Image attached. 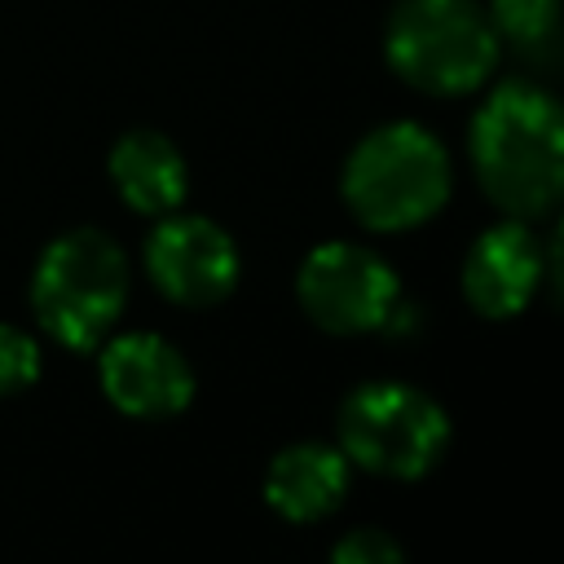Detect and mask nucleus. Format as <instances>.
<instances>
[{
	"label": "nucleus",
	"mask_w": 564,
	"mask_h": 564,
	"mask_svg": "<svg viewBox=\"0 0 564 564\" xmlns=\"http://www.w3.org/2000/svg\"><path fill=\"white\" fill-rule=\"evenodd\" d=\"M330 564H405V555H401V546L388 533H379V529H352L348 538L335 542Z\"/></svg>",
	"instance_id": "4468645a"
},
{
	"label": "nucleus",
	"mask_w": 564,
	"mask_h": 564,
	"mask_svg": "<svg viewBox=\"0 0 564 564\" xmlns=\"http://www.w3.org/2000/svg\"><path fill=\"white\" fill-rule=\"evenodd\" d=\"M295 295L322 330L361 335L397 317L401 286L388 260H379L375 251L352 247V242H322L304 256Z\"/></svg>",
	"instance_id": "423d86ee"
},
{
	"label": "nucleus",
	"mask_w": 564,
	"mask_h": 564,
	"mask_svg": "<svg viewBox=\"0 0 564 564\" xmlns=\"http://www.w3.org/2000/svg\"><path fill=\"white\" fill-rule=\"evenodd\" d=\"M480 189L511 216H542L564 198V106L533 84H502L471 119Z\"/></svg>",
	"instance_id": "f257e3e1"
},
{
	"label": "nucleus",
	"mask_w": 564,
	"mask_h": 564,
	"mask_svg": "<svg viewBox=\"0 0 564 564\" xmlns=\"http://www.w3.org/2000/svg\"><path fill=\"white\" fill-rule=\"evenodd\" d=\"M542 282V247L538 238L507 220V225H489L467 260H463V291H467V304L485 317H511L520 313L533 291Z\"/></svg>",
	"instance_id": "1a4fd4ad"
},
{
	"label": "nucleus",
	"mask_w": 564,
	"mask_h": 564,
	"mask_svg": "<svg viewBox=\"0 0 564 564\" xmlns=\"http://www.w3.org/2000/svg\"><path fill=\"white\" fill-rule=\"evenodd\" d=\"M110 181L132 212L167 216L185 198V159L163 132H128L110 150Z\"/></svg>",
	"instance_id": "9b49d317"
},
{
	"label": "nucleus",
	"mask_w": 564,
	"mask_h": 564,
	"mask_svg": "<svg viewBox=\"0 0 564 564\" xmlns=\"http://www.w3.org/2000/svg\"><path fill=\"white\" fill-rule=\"evenodd\" d=\"M383 53L410 88L458 97L489 79L498 35L476 0H401L388 18Z\"/></svg>",
	"instance_id": "20e7f679"
},
{
	"label": "nucleus",
	"mask_w": 564,
	"mask_h": 564,
	"mask_svg": "<svg viewBox=\"0 0 564 564\" xmlns=\"http://www.w3.org/2000/svg\"><path fill=\"white\" fill-rule=\"evenodd\" d=\"M40 379V344L22 330L0 322V397H13Z\"/></svg>",
	"instance_id": "ddd939ff"
},
{
	"label": "nucleus",
	"mask_w": 564,
	"mask_h": 564,
	"mask_svg": "<svg viewBox=\"0 0 564 564\" xmlns=\"http://www.w3.org/2000/svg\"><path fill=\"white\" fill-rule=\"evenodd\" d=\"M348 494V458L344 449L317 445V441H300L286 445L282 454H273L269 471H264V498L282 520L308 524V520H326Z\"/></svg>",
	"instance_id": "9d476101"
},
{
	"label": "nucleus",
	"mask_w": 564,
	"mask_h": 564,
	"mask_svg": "<svg viewBox=\"0 0 564 564\" xmlns=\"http://www.w3.org/2000/svg\"><path fill=\"white\" fill-rule=\"evenodd\" d=\"M449 198L445 145L410 119L366 132L344 163V203L366 229H414Z\"/></svg>",
	"instance_id": "f03ea898"
},
{
	"label": "nucleus",
	"mask_w": 564,
	"mask_h": 564,
	"mask_svg": "<svg viewBox=\"0 0 564 564\" xmlns=\"http://www.w3.org/2000/svg\"><path fill=\"white\" fill-rule=\"evenodd\" d=\"M123 300L128 260L110 234L70 229L40 251L31 273V308L57 344L75 352L97 348L123 313Z\"/></svg>",
	"instance_id": "7ed1b4c3"
},
{
	"label": "nucleus",
	"mask_w": 564,
	"mask_h": 564,
	"mask_svg": "<svg viewBox=\"0 0 564 564\" xmlns=\"http://www.w3.org/2000/svg\"><path fill=\"white\" fill-rule=\"evenodd\" d=\"M145 273L167 300L207 308L238 282V247L207 216H163L145 238Z\"/></svg>",
	"instance_id": "0eeeda50"
},
{
	"label": "nucleus",
	"mask_w": 564,
	"mask_h": 564,
	"mask_svg": "<svg viewBox=\"0 0 564 564\" xmlns=\"http://www.w3.org/2000/svg\"><path fill=\"white\" fill-rule=\"evenodd\" d=\"M449 445L445 410L410 383H366L339 410V449L392 480L423 476Z\"/></svg>",
	"instance_id": "39448f33"
},
{
	"label": "nucleus",
	"mask_w": 564,
	"mask_h": 564,
	"mask_svg": "<svg viewBox=\"0 0 564 564\" xmlns=\"http://www.w3.org/2000/svg\"><path fill=\"white\" fill-rule=\"evenodd\" d=\"M97 370H101V388H106L110 405L132 419L181 414L194 397L189 361L176 352V344H167L163 335H150V330L110 339L101 348Z\"/></svg>",
	"instance_id": "6e6552de"
},
{
	"label": "nucleus",
	"mask_w": 564,
	"mask_h": 564,
	"mask_svg": "<svg viewBox=\"0 0 564 564\" xmlns=\"http://www.w3.org/2000/svg\"><path fill=\"white\" fill-rule=\"evenodd\" d=\"M489 22L494 35H507L511 44L529 48L560 26V0H489Z\"/></svg>",
	"instance_id": "f8f14e48"
},
{
	"label": "nucleus",
	"mask_w": 564,
	"mask_h": 564,
	"mask_svg": "<svg viewBox=\"0 0 564 564\" xmlns=\"http://www.w3.org/2000/svg\"><path fill=\"white\" fill-rule=\"evenodd\" d=\"M542 278H551L555 295L564 300V216L555 220V234H551V247L542 251Z\"/></svg>",
	"instance_id": "2eb2a0df"
}]
</instances>
